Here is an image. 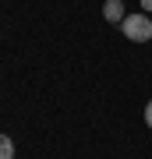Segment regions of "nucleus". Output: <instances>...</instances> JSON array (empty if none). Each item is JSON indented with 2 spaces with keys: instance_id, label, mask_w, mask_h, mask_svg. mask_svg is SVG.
Returning <instances> with one entry per match:
<instances>
[{
  "instance_id": "5",
  "label": "nucleus",
  "mask_w": 152,
  "mask_h": 159,
  "mask_svg": "<svg viewBox=\"0 0 152 159\" xmlns=\"http://www.w3.org/2000/svg\"><path fill=\"white\" fill-rule=\"evenodd\" d=\"M138 4H141V11H145V14H152V0H138Z\"/></svg>"
},
{
  "instance_id": "1",
  "label": "nucleus",
  "mask_w": 152,
  "mask_h": 159,
  "mask_svg": "<svg viewBox=\"0 0 152 159\" xmlns=\"http://www.w3.org/2000/svg\"><path fill=\"white\" fill-rule=\"evenodd\" d=\"M120 32H124V39H131V43H149L152 39V14H145V11L127 14L124 21H120Z\"/></svg>"
},
{
  "instance_id": "2",
  "label": "nucleus",
  "mask_w": 152,
  "mask_h": 159,
  "mask_svg": "<svg viewBox=\"0 0 152 159\" xmlns=\"http://www.w3.org/2000/svg\"><path fill=\"white\" fill-rule=\"evenodd\" d=\"M103 18H106L110 25H117V29H120V21L127 18V11H124V0H106V4H103Z\"/></svg>"
},
{
  "instance_id": "3",
  "label": "nucleus",
  "mask_w": 152,
  "mask_h": 159,
  "mask_svg": "<svg viewBox=\"0 0 152 159\" xmlns=\"http://www.w3.org/2000/svg\"><path fill=\"white\" fill-rule=\"evenodd\" d=\"M0 159H14V138L0 134Z\"/></svg>"
},
{
  "instance_id": "4",
  "label": "nucleus",
  "mask_w": 152,
  "mask_h": 159,
  "mask_svg": "<svg viewBox=\"0 0 152 159\" xmlns=\"http://www.w3.org/2000/svg\"><path fill=\"white\" fill-rule=\"evenodd\" d=\"M145 124H149V127H152V99H149V102H145Z\"/></svg>"
}]
</instances>
